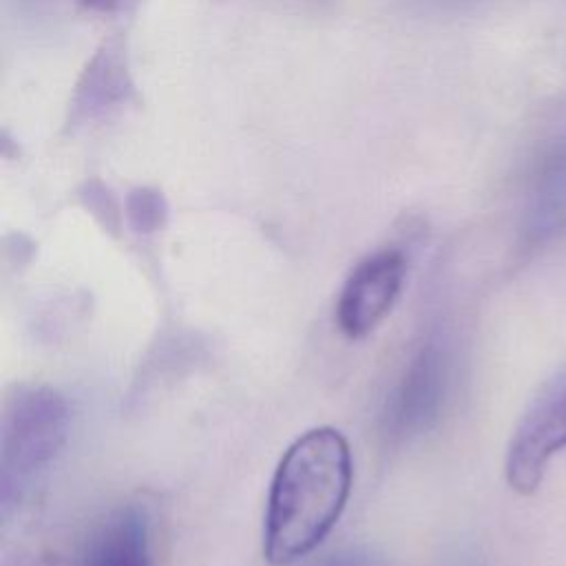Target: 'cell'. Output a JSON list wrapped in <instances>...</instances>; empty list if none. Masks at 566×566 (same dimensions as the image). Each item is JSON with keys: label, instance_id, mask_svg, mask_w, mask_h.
Segmentation results:
<instances>
[{"label": "cell", "instance_id": "obj_1", "mask_svg": "<svg viewBox=\"0 0 566 566\" xmlns=\"http://www.w3.org/2000/svg\"><path fill=\"white\" fill-rule=\"evenodd\" d=\"M352 451L338 429L316 427L281 455L263 517V555L272 566L307 557L336 526L352 493Z\"/></svg>", "mask_w": 566, "mask_h": 566}, {"label": "cell", "instance_id": "obj_2", "mask_svg": "<svg viewBox=\"0 0 566 566\" xmlns=\"http://www.w3.org/2000/svg\"><path fill=\"white\" fill-rule=\"evenodd\" d=\"M66 402L42 385L18 387L0 420V506L7 515L51 464L66 438Z\"/></svg>", "mask_w": 566, "mask_h": 566}, {"label": "cell", "instance_id": "obj_3", "mask_svg": "<svg viewBox=\"0 0 566 566\" xmlns=\"http://www.w3.org/2000/svg\"><path fill=\"white\" fill-rule=\"evenodd\" d=\"M562 449H566V367L555 371L524 409L506 449V484L520 495L535 493L548 462Z\"/></svg>", "mask_w": 566, "mask_h": 566}, {"label": "cell", "instance_id": "obj_4", "mask_svg": "<svg viewBox=\"0 0 566 566\" xmlns=\"http://www.w3.org/2000/svg\"><path fill=\"white\" fill-rule=\"evenodd\" d=\"M407 274V256L396 248L365 256L345 279L336 301V323L349 338L374 332L391 312Z\"/></svg>", "mask_w": 566, "mask_h": 566}, {"label": "cell", "instance_id": "obj_5", "mask_svg": "<svg viewBox=\"0 0 566 566\" xmlns=\"http://www.w3.org/2000/svg\"><path fill=\"white\" fill-rule=\"evenodd\" d=\"M447 380V358L440 343H427L405 374L394 402V424L400 431L420 429L436 416Z\"/></svg>", "mask_w": 566, "mask_h": 566}, {"label": "cell", "instance_id": "obj_6", "mask_svg": "<svg viewBox=\"0 0 566 566\" xmlns=\"http://www.w3.org/2000/svg\"><path fill=\"white\" fill-rule=\"evenodd\" d=\"M84 566H153L146 509L126 504L111 513L91 539Z\"/></svg>", "mask_w": 566, "mask_h": 566}, {"label": "cell", "instance_id": "obj_7", "mask_svg": "<svg viewBox=\"0 0 566 566\" xmlns=\"http://www.w3.org/2000/svg\"><path fill=\"white\" fill-rule=\"evenodd\" d=\"M130 217L135 228L139 230H153L159 221H161V203L157 197L148 195V192H139L133 199L130 206Z\"/></svg>", "mask_w": 566, "mask_h": 566}, {"label": "cell", "instance_id": "obj_8", "mask_svg": "<svg viewBox=\"0 0 566 566\" xmlns=\"http://www.w3.org/2000/svg\"><path fill=\"white\" fill-rule=\"evenodd\" d=\"M86 4H91V7H99V9H106V7H111L115 0H84Z\"/></svg>", "mask_w": 566, "mask_h": 566}]
</instances>
